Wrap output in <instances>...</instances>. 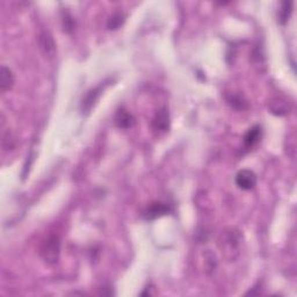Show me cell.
Segmentation results:
<instances>
[{"instance_id":"6da1fadb","label":"cell","mask_w":297,"mask_h":297,"mask_svg":"<svg viewBox=\"0 0 297 297\" xmlns=\"http://www.w3.org/2000/svg\"><path fill=\"white\" fill-rule=\"evenodd\" d=\"M61 239L56 234H52L43 241L41 246V257L46 264L54 265L60 259Z\"/></svg>"},{"instance_id":"7a4b0ae2","label":"cell","mask_w":297,"mask_h":297,"mask_svg":"<svg viewBox=\"0 0 297 297\" xmlns=\"http://www.w3.org/2000/svg\"><path fill=\"white\" fill-rule=\"evenodd\" d=\"M240 243V234L234 230H226L221 234L220 238V247L224 255L232 259L233 253L238 251Z\"/></svg>"},{"instance_id":"3957f363","label":"cell","mask_w":297,"mask_h":297,"mask_svg":"<svg viewBox=\"0 0 297 297\" xmlns=\"http://www.w3.org/2000/svg\"><path fill=\"white\" fill-rule=\"evenodd\" d=\"M105 87H106V83H103L97 85L94 88H91L88 92H86L83 100H81V111H83V113L87 114V113L91 112V109L94 107L95 103L99 99V96L103 93Z\"/></svg>"},{"instance_id":"277c9868","label":"cell","mask_w":297,"mask_h":297,"mask_svg":"<svg viewBox=\"0 0 297 297\" xmlns=\"http://www.w3.org/2000/svg\"><path fill=\"white\" fill-rule=\"evenodd\" d=\"M152 129L157 132H166L171 126L170 113L166 108H162L156 113L155 116L152 117Z\"/></svg>"},{"instance_id":"5b68a950","label":"cell","mask_w":297,"mask_h":297,"mask_svg":"<svg viewBox=\"0 0 297 297\" xmlns=\"http://www.w3.org/2000/svg\"><path fill=\"white\" fill-rule=\"evenodd\" d=\"M38 48L45 57H53L56 53V43L49 32H41L37 36Z\"/></svg>"},{"instance_id":"8992f818","label":"cell","mask_w":297,"mask_h":297,"mask_svg":"<svg viewBox=\"0 0 297 297\" xmlns=\"http://www.w3.org/2000/svg\"><path fill=\"white\" fill-rule=\"evenodd\" d=\"M236 185L240 189L251 190L257 185V175L251 170H241L236 175Z\"/></svg>"},{"instance_id":"52a82bcc","label":"cell","mask_w":297,"mask_h":297,"mask_svg":"<svg viewBox=\"0 0 297 297\" xmlns=\"http://www.w3.org/2000/svg\"><path fill=\"white\" fill-rule=\"evenodd\" d=\"M171 207L167 203L154 202L144 212V218L146 221H154L156 218H159L164 216V215L171 213Z\"/></svg>"},{"instance_id":"ba28073f","label":"cell","mask_w":297,"mask_h":297,"mask_svg":"<svg viewBox=\"0 0 297 297\" xmlns=\"http://www.w3.org/2000/svg\"><path fill=\"white\" fill-rule=\"evenodd\" d=\"M115 124L121 129H130L136 124V119L131 113L120 109L115 115Z\"/></svg>"},{"instance_id":"9c48e42d","label":"cell","mask_w":297,"mask_h":297,"mask_svg":"<svg viewBox=\"0 0 297 297\" xmlns=\"http://www.w3.org/2000/svg\"><path fill=\"white\" fill-rule=\"evenodd\" d=\"M14 84V76L13 72L10 68H7L6 65L2 66V70H0V89H2L3 93L12 88V86Z\"/></svg>"},{"instance_id":"30bf717a","label":"cell","mask_w":297,"mask_h":297,"mask_svg":"<svg viewBox=\"0 0 297 297\" xmlns=\"http://www.w3.org/2000/svg\"><path fill=\"white\" fill-rule=\"evenodd\" d=\"M225 100L230 107H232L236 111H245L249 108V104L245 97L237 93H228L225 95Z\"/></svg>"},{"instance_id":"8fae6325","label":"cell","mask_w":297,"mask_h":297,"mask_svg":"<svg viewBox=\"0 0 297 297\" xmlns=\"http://www.w3.org/2000/svg\"><path fill=\"white\" fill-rule=\"evenodd\" d=\"M261 127L260 126H255L252 127L250 130L246 132L244 136V146L245 148H251L256 145V144L259 142L261 138Z\"/></svg>"},{"instance_id":"7c38bea8","label":"cell","mask_w":297,"mask_h":297,"mask_svg":"<svg viewBox=\"0 0 297 297\" xmlns=\"http://www.w3.org/2000/svg\"><path fill=\"white\" fill-rule=\"evenodd\" d=\"M126 22V15L122 12H116L108 19L107 21V28L109 30H116L119 29L123 23Z\"/></svg>"},{"instance_id":"4fadbf2b","label":"cell","mask_w":297,"mask_h":297,"mask_svg":"<svg viewBox=\"0 0 297 297\" xmlns=\"http://www.w3.org/2000/svg\"><path fill=\"white\" fill-rule=\"evenodd\" d=\"M271 112L275 115H284L289 112V104L286 100L282 99H276L275 103H271Z\"/></svg>"},{"instance_id":"5bb4252c","label":"cell","mask_w":297,"mask_h":297,"mask_svg":"<svg viewBox=\"0 0 297 297\" xmlns=\"http://www.w3.org/2000/svg\"><path fill=\"white\" fill-rule=\"evenodd\" d=\"M292 13V3L291 2H284L281 5V9L279 10V21L281 25H286L289 18Z\"/></svg>"},{"instance_id":"9a60e30c","label":"cell","mask_w":297,"mask_h":297,"mask_svg":"<svg viewBox=\"0 0 297 297\" xmlns=\"http://www.w3.org/2000/svg\"><path fill=\"white\" fill-rule=\"evenodd\" d=\"M62 21H63V27H64V30L66 33H72L74 28H76V21H74L72 15L70 14L68 11L63 12Z\"/></svg>"}]
</instances>
